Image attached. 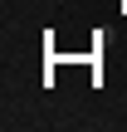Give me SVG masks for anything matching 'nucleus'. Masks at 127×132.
Returning <instances> with one entry per match:
<instances>
[]
</instances>
